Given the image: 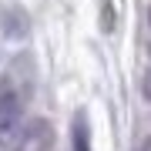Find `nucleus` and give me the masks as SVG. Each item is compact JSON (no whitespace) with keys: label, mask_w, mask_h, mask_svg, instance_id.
Segmentation results:
<instances>
[{"label":"nucleus","mask_w":151,"mask_h":151,"mask_svg":"<svg viewBox=\"0 0 151 151\" xmlns=\"http://www.w3.org/2000/svg\"><path fill=\"white\" fill-rule=\"evenodd\" d=\"M20 114H24V104H20V94L17 91H0V138H10L20 124Z\"/></svg>","instance_id":"obj_1"},{"label":"nucleus","mask_w":151,"mask_h":151,"mask_svg":"<svg viewBox=\"0 0 151 151\" xmlns=\"http://www.w3.org/2000/svg\"><path fill=\"white\" fill-rule=\"evenodd\" d=\"M148 24H151V10H148Z\"/></svg>","instance_id":"obj_5"},{"label":"nucleus","mask_w":151,"mask_h":151,"mask_svg":"<svg viewBox=\"0 0 151 151\" xmlns=\"http://www.w3.org/2000/svg\"><path fill=\"white\" fill-rule=\"evenodd\" d=\"M141 151H151V138H148V141H145V145H141Z\"/></svg>","instance_id":"obj_4"},{"label":"nucleus","mask_w":151,"mask_h":151,"mask_svg":"<svg viewBox=\"0 0 151 151\" xmlns=\"http://www.w3.org/2000/svg\"><path fill=\"white\" fill-rule=\"evenodd\" d=\"M141 84H145V97L151 101V67L145 70V77H141Z\"/></svg>","instance_id":"obj_3"},{"label":"nucleus","mask_w":151,"mask_h":151,"mask_svg":"<svg viewBox=\"0 0 151 151\" xmlns=\"http://www.w3.org/2000/svg\"><path fill=\"white\" fill-rule=\"evenodd\" d=\"M74 151H91V134H87L84 114H77V118H74Z\"/></svg>","instance_id":"obj_2"}]
</instances>
